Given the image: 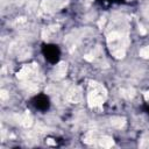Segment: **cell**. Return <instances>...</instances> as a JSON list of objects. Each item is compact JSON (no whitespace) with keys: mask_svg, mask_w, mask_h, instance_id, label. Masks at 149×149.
I'll return each instance as SVG.
<instances>
[{"mask_svg":"<svg viewBox=\"0 0 149 149\" xmlns=\"http://www.w3.org/2000/svg\"><path fill=\"white\" fill-rule=\"evenodd\" d=\"M90 87L93 88L90 91L88 95H87V101H88V106L90 107H97V106H101L104 102V99L106 98V91L105 88L99 85L95 81H91L90 83Z\"/></svg>","mask_w":149,"mask_h":149,"instance_id":"6da1fadb","label":"cell"},{"mask_svg":"<svg viewBox=\"0 0 149 149\" xmlns=\"http://www.w3.org/2000/svg\"><path fill=\"white\" fill-rule=\"evenodd\" d=\"M85 59H87V61H92L93 57H90V55H86V56H85Z\"/></svg>","mask_w":149,"mask_h":149,"instance_id":"5bb4252c","label":"cell"},{"mask_svg":"<svg viewBox=\"0 0 149 149\" xmlns=\"http://www.w3.org/2000/svg\"><path fill=\"white\" fill-rule=\"evenodd\" d=\"M111 125L115 128H122L126 125V119L121 116H114L111 119Z\"/></svg>","mask_w":149,"mask_h":149,"instance_id":"277c9868","label":"cell"},{"mask_svg":"<svg viewBox=\"0 0 149 149\" xmlns=\"http://www.w3.org/2000/svg\"><path fill=\"white\" fill-rule=\"evenodd\" d=\"M99 144L101 147H105V148H111L113 144H114V141L112 137H108V136H105L102 139L99 140Z\"/></svg>","mask_w":149,"mask_h":149,"instance_id":"8992f818","label":"cell"},{"mask_svg":"<svg viewBox=\"0 0 149 149\" xmlns=\"http://www.w3.org/2000/svg\"><path fill=\"white\" fill-rule=\"evenodd\" d=\"M66 69H68L66 63L61 62V63H59L58 65H56V68H55V71H54L55 77H56L57 79H59V78L64 77V74H65V72H66Z\"/></svg>","mask_w":149,"mask_h":149,"instance_id":"3957f363","label":"cell"},{"mask_svg":"<svg viewBox=\"0 0 149 149\" xmlns=\"http://www.w3.org/2000/svg\"><path fill=\"white\" fill-rule=\"evenodd\" d=\"M47 142H48L49 144H55V142H54V141H51V139H49V140H48Z\"/></svg>","mask_w":149,"mask_h":149,"instance_id":"9a60e30c","label":"cell"},{"mask_svg":"<svg viewBox=\"0 0 149 149\" xmlns=\"http://www.w3.org/2000/svg\"><path fill=\"white\" fill-rule=\"evenodd\" d=\"M140 56L143 57V58H149V45L144 47L140 50Z\"/></svg>","mask_w":149,"mask_h":149,"instance_id":"8fae6325","label":"cell"},{"mask_svg":"<svg viewBox=\"0 0 149 149\" xmlns=\"http://www.w3.org/2000/svg\"><path fill=\"white\" fill-rule=\"evenodd\" d=\"M0 97H1V99H2V100H6V99L8 98V93H7L5 90H2V91L0 92Z\"/></svg>","mask_w":149,"mask_h":149,"instance_id":"7c38bea8","label":"cell"},{"mask_svg":"<svg viewBox=\"0 0 149 149\" xmlns=\"http://www.w3.org/2000/svg\"><path fill=\"white\" fill-rule=\"evenodd\" d=\"M120 37H121L120 33H118V31H112V33L108 34V36H107V41L111 43V42H114V41L119 40Z\"/></svg>","mask_w":149,"mask_h":149,"instance_id":"ba28073f","label":"cell"},{"mask_svg":"<svg viewBox=\"0 0 149 149\" xmlns=\"http://www.w3.org/2000/svg\"><path fill=\"white\" fill-rule=\"evenodd\" d=\"M121 92H122V95L126 97V98H128V99H129V98H133V97H134V93H135V91H134L133 88H128V90H126V91L122 90Z\"/></svg>","mask_w":149,"mask_h":149,"instance_id":"9c48e42d","label":"cell"},{"mask_svg":"<svg viewBox=\"0 0 149 149\" xmlns=\"http://www.w3.org/2000/svg\"><path fill=\"white\" fill-rule=\"evenodd\" d=\"M68 100L71 101V102H78L81 98V93H80V88L79 87H73L71 88L69 92H68V95H66Z\"/></svg>","mask_w":149,"mask_h":149,"instance_id":"7a4b0ae2","label":"cell"},{"mask_svg":"<svg viewBox=\"0 0 149 149\" xmlns=\"http://www.w3.org/2000/svg\"><path fill=\"white\" fill-rule=\"evenodd\" d=\"M21 123H22L24 127H27V128L31 126V123H33V119H31V116H30V114H29L28 111L21 116Z\"/></svg>","mask_w":149,"mask_h":149,"instance_id":"5b68a950","label":"cell"},{"mask_svg":"<svg viewBox=\"0 0 149 149\" xmlns=\"http://www.w3.org/2000/svg\"><path fill=\"white\" fill-rule=\"evenodd\" d=\"M125 54H126V52H125V49H121V48L113 51V55H114L116 58H123V57H125Z\"/></svg>","mask_w":149,"mask_h":149,"instance_id":"30bf717a","label":"cell"},{"mask_svg":"<svg viewBox=\"0 0 149 149\" xmlns=\"http://www.w3.org/2000/svg\"><path fill=\"white\" fill-rule=\"evenodd\" d=\"M144 99H146V100H149V91L144 92Z\"/></svg>","mask_w":149,"mask_h":149,"instance_id":"4fadbf2b","label":"cell"},{"mask_svg":"<svg viewBox=\"0 0 149 149\" xmlns=\"http://www.w3.org/2000/svg\"><path fill=\"white\" fill-rule=\"evenodd\" d=\"M31 72V68L30 66H24V68H22L21 69V71L20 72H17V78H20V79H23V78H26V77H28V74Z\"/></svg>","mask_w":149,"mask_h":149,"instance_id":"52a82bcc","label":"cell"}]
</instances>
